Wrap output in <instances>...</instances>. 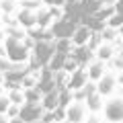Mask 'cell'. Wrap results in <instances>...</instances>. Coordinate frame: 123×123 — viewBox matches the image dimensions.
I'll return each mask as SVG.
<instances>
[{
	"label": "cell",
	"instance_id": "cell-1",
	"mask_svg": "<svg viewBox=\"0 0 123 123\" xmlns=\"http://www.w3.org/2000/svg\"><path fill=\"white\" fill-rule=\"evenodd\" d=\"M6 53H8V57L12 62H23L29 51H27L25 43H21L17 37H8L6 39Z\"/></svg>",
	"mask_w": 123,
	"mask_h": 123
},
{
	"label": "cell",
	"instance_id": "cell-2",
	"mask_svg": "<svg viewBox=\"0 0 123 123\" xmlns=\"http://www.w3.org/2000/svg\"><path fill=\"white\" fill-rule=\"evenodd\" d=\"M105 117L113 123L123 121V98H111L105 105Z\"/></svg>",
	"mask_w": 123,
	"mask_h": 123
},
{
	"label": "cell",
	"instance_id": "cell-3",
	"mask_svg": "<svg viewBox=\"0 0 123 123\" xmlns=\"http://www.w3.org/2000/svg\"><path fill=\"white\" fill-rule=\"evenodd\" d=\"M18 117L25 123H35V121H39V117H41V107L37 105V103H25V105L21 107V111H18Z\"/></svg>",
	"mask_w": 123,
	"mask_h": 123
},
{
	"label": "cell",
	"instance_id": "cell-4",
	"mask_svg": "<svg viewBox=\"0 0 123 123\" xmlns=\"http://www.w3.org/2000/svg\"><path fill=\"white\" fill-rule=\"evenodd\" d=\"M53 55H55V47L49 45L47 41H39V43L35 45V60H37V64H47L49 60H53Z\"/></svg>",
	"mask_w": 123,
	"mask_h": 123
},
{
	"label": "cell",
	"instance_id": "cell-5",
	"mask_svg": "<svg viewBox=\"0 0 123 123\" xmlns=\"http://www.w3.org/2000/svg\"><path fill=\"white\" fill-rule=\"evenodd\" d=\"M53 33H55L57 39H68V37H74V23L70 21V18H64V21L55 23V27H53Z\"/></svg>",
	"mask_w": 123,
	"mask_h": 123
},
{
	"label": "cell",
	"instance_id": "cell-6",
	"mask_svg": "<svg viewBox=\"0 0 123 123\" xmlns=\"http://www.w3.org/2000/svg\"><path fill=\"white\" fill-rule=\"evenodd\" d=\"M113 86H115V78H113V76H111V74L103 76L101 82H98V94H109V92L113 90Z\"/></svg>",
	"mask_w": 123,
	"mask_h": 123
},
{
	"label": "cell",
	"instance_id": "cell-7",
	"mask_svg": "<svg viewBox=\"0 0 123 123\" xmlns=\"http://www.w3.org/2000/svg\"><path fill=\"white\" fill-rule=\"evenodd\" d=\"M82 115H84V109H82V105H78V103L68 109V119H70L72 123H80L82 121Z\"/></svg>",
	"mask_w": 123,
	"mask_h": 123
},
{
	"label": "cell",
	"instance_id": "cell-8",
	"mask_svg": "<svg viewBox=\"0 0 123 123\" xmlns=\"http://www.w3.org/2000/svg\"><path fill=\"white\" fill-rule=\"evenodd\" d=\"M86 103H88V107H90L92 111L101 109V94H97V92H92V94H88V97H86Z\"/></svg>",
	"mask_w": 123,
	"mask_h": 123
},
{
	"label": "cell",
	"instance_id": "cell-9",
	"mask_svg": "<svg viewBox=\"0 0 123 123\" xmlns=\"http://www.w3.org/2000/svg\"><path fill=\"white\" fill-rule=\"evenodd\" d=\"M64 62H66V53L55 51V55H53V60H51V68H53V70H55V68H62V66H64Z\"/></svg>",
	"mask_w": 123,
	"mask_h": 123
},
{
	"label": "cell",
	"instance_id": "cell-10",
	"mask_svg": "<svg viewBox=\"0 0 123 123\" xmlns=\"http://www.w3.org/2000/svg\"><path fill=\"white\" fill-rule=\"evenodd\" d=\"M84 80H86V74L84 72H76L74 76H72V86L74 88H80L84 84Z\"/></svg>",
	"mask_w": 123,
	"mask_h": 123
},
{
	"label": "cell",
	"instance_id": "cell-11",
	"mask_svg": "<svg viewBox=\"0 0 123 123\" xmlns=\"http://www.w3.org/2000/svg\"><path fill=\"white\" fill-rule=\"evenodd\" d=\"M86 39H88V29H78V31L74 33V41H76L78 45H82Z\"/></svg>",
	"mask_w": 123,
	"mask_h": 123
},
{
	"label": "cell",
	"instance_id": "cell-12",
	"mask_svg": "<svg viewBox=\"0 0 123 123\" xmlns=\"http://www.w3.org/2000/svg\"><path fill=\"white\" fill-rule=\"evenodd\" d=\"M23 78H25V72H8L6 74V80H10V82H18Z\"/></svg>",
	"mask_w": 123,
	"mask_h": 123
},
{
	"label": "cell",
	"instance_id": "cell-13",
	"mask_svg": "<svg viewBox=\"0 0 123 123\" xmlns=\"http://www.w3.org/2000/svg\"><path fill=\"white\" fill-rule=\"evenodd\" d=\"M21 23L23 25H33V23H35V17H33L31 12H23L21 14Z\"/></svg>",
	"mask_w": 123,
	"mask_h": 123
},
{
	"label": "cell",
	"instance_id": "cell-14",
	"mask_svg": "<svg viewBox=\"0 0 123 123\" xmlns=\"http://www.w3.org/2000/svg\"><path fill=\"white\" fill-rule=\"evenodd\" d=\"M27 103H37V98H39V94H37V90H27Z\"/></svg>",
	"mask_w": 123,
	"mask_h": 123
},
{
	"label": "cell",
	"instance_id": "cell-15",
	"mask_svg": "<svg viewBox=\"0 0 123 123\" xmlns=\"http://www.w3.org/2000/svg\"><path fill=\"white\" fill-rule=\"evenodd\" d=\"M8 107H10V101H8L6 97H0V115L4 113V111L8 109Z\"/></svg>",
	"mask_w": 123,
	"mask_h": 123
},
{
	"label": "cell",
	"instance_id": "cell-16",
	"mask_svg": "<svg viewBox=\"0 0 123 123\" xmlns=\"http://www.w3.org/2000/svg\"><path fill=\"white\" fill-rule=\"evenodd\" d=\"M68 47H70V41H68V39H62L60 43H57V51H62V53H66Z\"/></svg>",
	"mask_w": 123,
	"mask_h": 123
},
{
	"label": "cell",
	"instance_id": "cell-17",
	"mask_svg": "<svg viewBox=\"0 0 123 123\" xmlns=\"http://www.w3.org/2000/svg\"><path fill=\"white\" fill-rule=\"evenodd\" d=\"M101 74H103V68L101 66H92L90 68V78H101Z\"/></svg>",
	"mask_w": 123,
	"mask_h": 123
},
{
	"label": "cell",
	"instance_id": "cell-18",
	"mask_svg": "<svg viewBox=\"0 0 123 123\" xmlns=\"http://www.w3.org/2000/svg\"><path fill=\"white\" fill-rule=\"evenodd\" d=\"M45 107H55V94H47V98H45Z\"/></svg>",
	"mask_w": 123,
	"mask_h": 123
},
{
	"label": "cell",
	"instance_id": "cell-19",
	"mask_svg": "<svg viewBox=\"0 0 123 123\" xmlns=\"http://www.w3.org/2000/svg\"><path fill=\"white\" fill-rule=\"evenodd\" d=\"M10 101L18 103V101H21V92H12V97H10Z\"/></svg>",
	"mask_w": 123,
	"mask_h": 123
},
{
	"label": "cell",
	"instance_id": "cell-20",
	"mask_svg": "<svg viewBox=\"0 0 123 123\" xmlns=\"http://www.w3.org/2000/svg\"><path fill=\"white\" fill-rule=\"evenodd\" d=\"M109 53H111V49H101V57H109Z\"/></svg>",
	"mask_w": 123,
	"mask_h": 123
},
{
	"label": "cell",
	"instance_id": "cell-21",
	"mask_svg": "<svg viewBox=\"0 0 123 123\" xmlns=\"http://www.w3.org/2000/svg\"><path fill=\"white\" fill-rule=\"evenodd\" d=\"M10 123H25V121H23L21 117H12V119H10Z\"/></svg>",
	"mask_w": 123,
	"mask_h": 123
},
{
	"label": "cell",
	"instance_id": "cell-22",
	"mask_svg": "<svg viewBox=\"0 0 123 123\" xmlns=\"http://www.w3.org/2000/svg\"><path fill=\"white\" fill-rule=\"evenodd\" d=\"M117 14H123V2H119V4H117Z\"/></svg>",
	"mask_w": 123,
	"mask_h": 123
},
{
	"label": "cell",
	"instance_id": "cell-23",
	"mask_svg": "<svg viewBox=\"0 0 123 123\" xmlns=\"http://www.w3.org/2000/svg\"><path fill=\"white\" fill-rule=\"evenodd\" d=\"M68 2H74V0H68Z\"/></svg>",
	"mask_w": 123,
	"mask_h": 123
},
{
	"label": "cell",
	"instance_id": "cell-24",
	"mask_svg": "<svg viewBox=\"0 0 123 123\" xmlns=\"http://www.w3.org/2000/svg\"><path fill=\"white\" fill-rule=\"evenodd\" d=\"M35 123H41V121H35Z\"/></svg>",
	"mask_w": 123,
	"mask_h": 123
},
{
	"label": "cell",
	"instance_id": "cell-25",
	"mask_svg": "<svg viewBox=\"0 0 123 123\" xmlns=\"http://www.w3.org/2000/svg\"><path fill=\"white\" fill-rule=\"evenodd\" d=\"M121 2H123V0H121Z\"/></svg>",
	"mask_w": 123,
	"mask_h": 123
}]
</instances>
